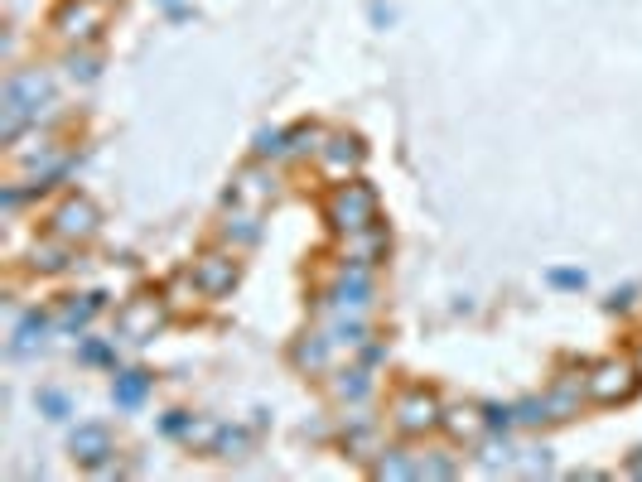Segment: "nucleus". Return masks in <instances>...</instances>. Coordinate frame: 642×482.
I'll return each mask as SVG.
<instances>
[{
	"mask_svg": "<svg viewBox=\"0 0 642 482\" xmlns=\"http://www.w3.org/2000/svg\"><path fill=\"white\" fill-rule=\"evenodd\" d=\"M237 203H266L271 198V184H256V174H242V184L232 188Z\"/></svg>",
	"mask_w": 642,
	"mask_h": 482,
	"instance_id": "6",
	"label": "nucleus"
},
{
	"mask_svg": "<svg viewBox=\"0 0 642 482\" xmlns=\"http://www.w3.org/2000/svg\"><path fill=\"white\" fill-rule=\"evenodd\" d=\"M232 280H237V266L227 256H203L194 266V285L203 295H223V290H232Z\"/></svg>",
	"mask_w": 642,
	"mask_h": 482,
	"instance_id": "4",
	"label": "nucleus"
},
{
	"mask_svg": "<svg viewBox=\"0 0 642 482\" xmlns=\"http://www.w3.org/2000/svg\"><path fill=\"white\" fill-rule=\"evenodd\" d=\"M116 396H121V401L131 405V401H140V396H145V376L140 372H131V381H121V386H116Z\"/></svg>",
	"mask_w": 642,
	"mask_h": 482,
	"instance_id": "9",
	"label": "nucleus"
},
{
	"mask_svg": "<svg viewBox=\"0 0 642 482\" xmlns=\"http://www.w3.org/2000/svg\"><path fill=\"white\" fill-rule=\"evenodd\" d=\"M121 323H126V333H131V338H140V323H160V314H155L150 304H140V309H131Z\"/></svg>",
	"mask_w": 642,
	"mask_h": 482,
	"instance_id": "8",
	"label": "nucleus"
},
{
	"mask_svg": "<svg viewBox=\"0 0 642 482\" xmlns=\"http://www.w3.org/2000/svg\"><path fill=\"white\" fill-rule=\"evenodd\" d=\"M73 449H78L83 458H102V449H107V434H102V429H83V434L73 439Z\"/></svg>",
	"mask_w": 642,
	"mask_h": 482,
	"instance_id": "7",
	"label": "nucleus"
},
{
	"mask_svg": "<svg viewBox=\"0 0 642 482\" xmlns=\"http://www.w3.org/2000/svg\"><path fill=\"white\" fill-rule=\"evenodd\" d=\"M633 386H638V372L628 362H599L594 376H589V396L594 401H623V396H633Z\"/></svg>",
	"mask_w": 642,
	"mask_h": 482,
	"instance_id": "2",
	"label": "nucleus"
},
{
	"mask_svg": "<svg viewBox=\"0 0 642 482\" xmlns=\"http://www.w3.org/2000/svg\"><path fill=\"white\" fill-rule=\"evenodd\" d=\"M329 222L343 227V232H363L367 222H377V198H372V188L343 184L334 198H329Z\"/></svg>",
	"mask_w": 642,
	"mask_h": 482,
	"instance_id": "1",
	"label": "nucleus"
},
{
	"mask_svg": "<svg viewBox=\"0 0 642 482\" xmlns=\"http://www.w3.org/2000/svg\"><path fill=\"white\" fill-rule=\"evenodd\" d=\"M396 425L406 429V434L430 429V425H435V401H430L425 391H406V396L396 401Z\"/></svg>",
	"mask_w": 642,
	"mask_h": 482,
	"instance_id": "5",
	"label": "nucleus"
},
{
	"mask_svg": "<svg viewBox=\"0 0 642 482\" xmlns=\"http://www.w3.org/2000/svg\"><path fill=\"white\" fill-rule=\"evenodd\" d=\"M54 232L63 241H73V237H92L97 232V208L87 203V198H73V203H63L54 213Z\"/></svg>",
	"mask_w": 642,
	"mask_h": 482,
	"instance_id": "3",
	"label": "nucleus"
}]
</instances>
